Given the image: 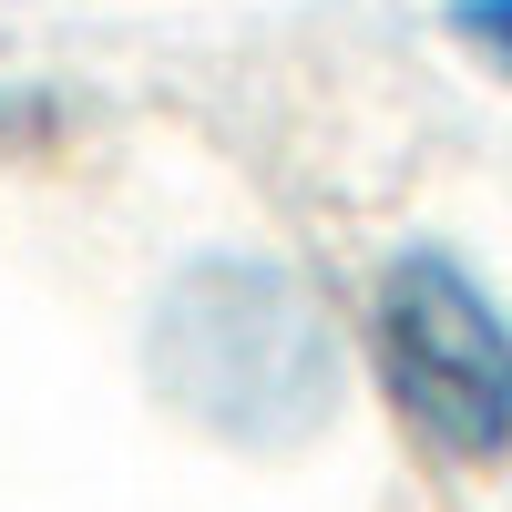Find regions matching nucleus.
Segmentation results:
<instances>
[{
    "instance_id": "nucleus-1",
    "label": "nucleus",
    "mask_w": 512,
    "mask_h": 512,
    "mask_svg": "<svg viewBox=\"0 0 512 512\" xmlns=\"http://www.w3.org/2000/svg\"><path fill=\"white\" fill-rule=\"evenodd\" d=\"M369 349L379 390L441 461H512V318L502 297L441 246L390 256V277L369 297Z\"/></svg>"
},
{
    "instance_id": "nucleus-2",
    "label": "nucleus",
    "mask_w": 512,
    "mask_h": 512,
    "mask_svg": "<svg viewBox=\"0 0 512 512\" xmlns=\"http://www.w3.org/2000/svg\"><path fill=\"white\" fill-rule=\"evenodd\" d=\"M451 31L472 41V52L512 82V0H451Z\"/></svg>"
}]
</instances>
